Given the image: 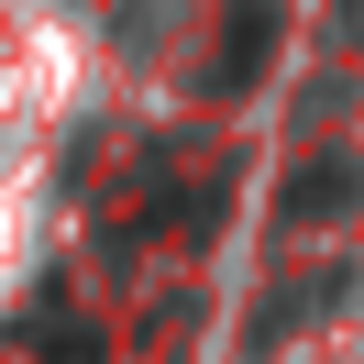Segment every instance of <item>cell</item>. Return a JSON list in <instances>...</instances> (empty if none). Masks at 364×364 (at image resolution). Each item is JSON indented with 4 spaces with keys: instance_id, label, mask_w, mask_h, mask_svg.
<instances>
[{
    "instance_id": "1",
    "label": "cell",
    "mask_w": 364,
    "mask_h": 364,
    "mask_svg": "<svg viewBox=\"0 0 364 364\" xmlns=\"http://www.w3.org/2000/svg\"><path fill=\"white\" fill-rule=\"evenodd\" d=\"M353 188H364L353 155H320V166H298V177H287V210H298V221H342V199H353Z\"/></svg>"
},
{
    "instance_id": "2",
    "label": "cell",
    "mask_w": 364,
    "mask_h": 364,
    "mask_svg": "<svg viewBox=\"0 0 364 364\" xmlns=\"http://www.w3.org/2000/svg\"><path fill=\"white\" fill-rule=\"evenodd\" d=\"M265 45H276V0H243V11H232V55H221V89H243V77L265 67Z\"/></svg>"
}]
</instances>
